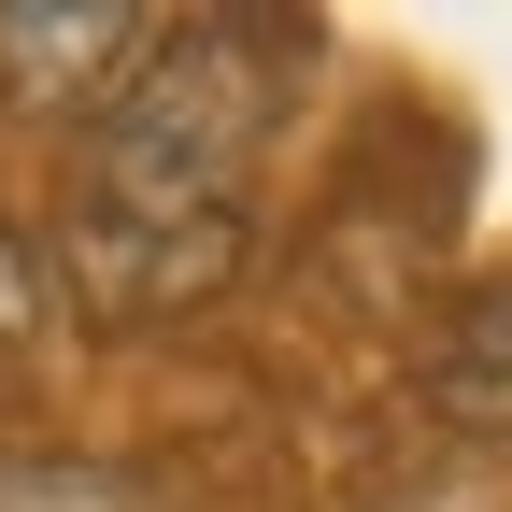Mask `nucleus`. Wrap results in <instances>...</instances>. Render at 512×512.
<instances>
[{"mask_svg":"<svg viewBox=\"0 0 512 512\" xmlns=\"http://www.w3.org/2000/svg\"><path fill=\"white\" fill-rule=\"evenodd\" d=\"M313 72V29L285 15H171L157 72L100 114V143L57 200V285L100 328H157V313L214 299L256 242V143H271L285 86Z\"/></svg>","mask_w":512,"mask_h":512,"instance_id":"f257e3e1","label":"nucleus"},{"mask_svg":"<svg viewBox=\"0 0 512 512\" xmlns=\"http://www.w3.org/2000/svg\"><path fill=\"white\" fill-rule=\"evenodd\" d=\"M171 15L143 0H0V100L15 114H114L157 72Z\"/></svg>","mask_w":512,"mask_h":512,"instance_id":"f03ea898","label":"nucleus"},{"mask_svg":"<svg viewBox=\"0 0 512 512\" xmlns=\"http://www.w3.org/2000/svg\"><path fill=\"white\" fill-rule=\"evenodd\" d=\"M427 399L456 413V427H512V285H484L456 328H441V356H427Z\"/></svg>","mask_w":512,"mask_h":512,"instance_id":"7ed1b4c3","label":"nucleus"},{"mask_svg":"<svg viewBox=\"0 0 512 512\" xmlns=\"http://www.w3.org/2000/svg\"><path fill=\"white\" fill-rule=\"evenodd\" d=\"M29 328H43V271H29V242L0 228V356H15Z\"/></svg>","mask_w":512,"mask_h":512,"instance_id":"20e7f679","label":"nucleus"}]
</instances>
